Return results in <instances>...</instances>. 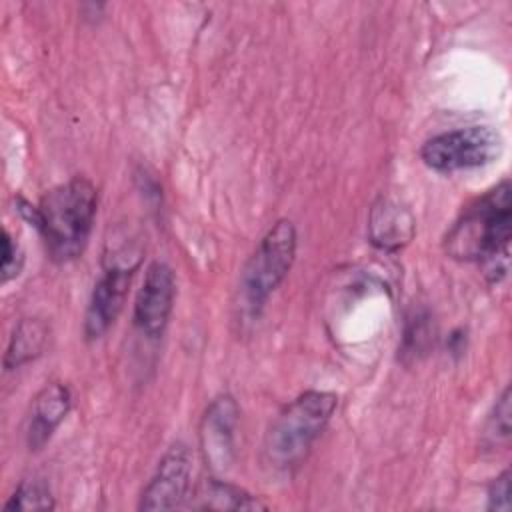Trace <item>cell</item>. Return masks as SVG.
<instances>
[{
	"mask_svg": "<svg viewBox=\"0 0 512 512\" xmlns=\"http://www.w3.org/2000/svg\"><path fill=\"white\" fill-rule=\"evenodd\" d=\"M510 192V182L502 180L472 200L444 238L448 256L480 264L492 282H498L508 272L512 232Z\"/></svg>",
	"mask_w": 512,
	"mask_h": 512,
	"instance_id": "6da1fadb",
	"label": "cell"
},
{
	"mask_svg": "<svg viewBox=\"0 0 512 512\" xmlns=\"http://www.w3.org/2000/svg\"><path fill=\"white\" fill-rule=\"evenodd\" d=\"M96 204V186L84 176H74L50 188L40 198L34 228L40 232L50 260L66 264L84 252L92 232Z\"/></svg>",
	"mask_w": 512,
	"mask_h": 512,
	"instance_id": "7a4b0ae2",
	"label": "cell"
},
{
	"mask_svg": "<svg viewBox=\"0 0 512 512\" xmlns=\"http://www.w3.org/2000/svg\"><path fill=\"white\" fill-rule=\"evenodd\" d=\"M338 408V396L324 390H308L286 404L270 422L262 458L276 472H290L310 452Z\"/></svg>",
	"mask_w": 512,
	"mask_h": 512,
	"instance_id": "3957f363",
	"label": "cell"
},
{
	"mask_svg": "<svg viewBox=\"0 0 512 512\" xmlns=\"http://www.w3.org/2000/svg\"><path fill=\"white\" fill-rule=\"evenodd\" d=\"M296 256V228L290 220H278L260 240L240 276V310L258 318L270 294L280 286Z\"/></svg>",
	"mask_w": 512,
	"mask_h": 512,
	"instance_id": "277c9868",
	"label": "cell"
},
{
	"mask_svg": "<svg viewBox=\"0 0 512 512\" xmlns=\"http://www.w3.org/2000/svg\"><path fill=\"white\" fill-rule=\"evenodd\" d=\"M502 148L500 132L490 126H468L432 136L420 148V158L434 172L450 174L488 166L500 158Z\"/></svg>",
	"mask_w": 512,
	"mask_h": 512,
	"instance_id": "5b68a950",
	"label": "cell"
},
{
	"mask_svg": "<svg viewBox=\"0 0 512 512\" xmlns=\"http://www.w3.org/2000/svg\"><path fill=\"white\" fill-rule=\"evenodd\" d=\"M136 266H138V260L120 262L118 256L114 258L110 256L104 262L102 276L94 284V290L90 294L86 314H84L86 340L102 338L108 332V328L116 322L118 314L124 308L132 272Z\"/></svg>",
	"mask_w": 512,
	"mask_h": 512,
	"instance_id": "8992f818",
	"label": "cell"
},
{
	"mask_svg": "<svg viewBox=\"0 0 512 512\" xmlns=\"http://www.w3.org/2000/svg\"><path fill=\"white\" fill-rule=\"evenodd\" d=\"M192 456L186 444H172L160 458L156 472L142 490L140 510H172L184 504L190 492Z\"/></svg>",
	"mask_w": 512,
	"mask_h": 512,
	"instance_id": "52a82bcc",
	"label": "cell"
},
{
	"mask_svg": "<svg viewBox=\"0 0 512 512\" xmlns=\"http://www.w3.org/2000/svg\"><path fill=\"white\" fill-rule=\"evenodd\" d=\"M176 296L174 272L164 262H152L146 268L144 282L134 302V326L146 338H160L168 326Z\"/></svg>",
	"mask_w": 512,
	"mask_h": 512,
	"instance_id": "ba28073f",
	"label": "cell"
},
{
	"mask_svg": "<svg viewBox=\"0 0 512 512\" xmlns=\"http://www.w3.org/2000/svg\"><path fill=\"white\" fill-rule=\"evenodd\" d=\"M236 422L238 404L232 396L224 394L208 404L200 422V444L212 472H224L232 464Z\"/></svg>",
	"mask_w": 512,
	"mask_h": 512,
	"instance_id": "9c48e42d",
	"label": "cell"
},
{
	"mask_svg": "<svg viewBox=\"0 0 512 512\" xmlns=\"http://www.w3.org/2000/svg\"><path fill=\"white\" fill-rule=\"evenodd\" d=\"M72 408V394L62 382L46 384L32 400L26 428V442L30 450H40L68 416Z\"/></svg>",
	"mask_w": 512,
	"mask_h": 512,
	"instance_id": "30bf717a",
	"label": "cell"
},
{
	"mask_svg": "<svg viewBox=\"0 0 512 512\" xmlns=\"http://www.w3.org/2000/svg\"><path fill=\"white\" fill-rule=\"evenodd\" d=\"M368 234L370 242L376 248L388 252L400 250L414 236V218L398 202L390 198H380L370 212Z\"/></svg>",
	"mask_w": 512,
	"mask_h": 512,
	"instance_id": "8fae6325",
	"label": "cell"
},
{
	"mask_svg": "<svg viewBox=\"0 0 512 512\" xmlns=\"http://www.w3.org/2000/svg\"><path fill=\"white\" fill-rule=\"evenodd\" d=\"M48 340V326L40 318H22L8 342L4 354V370L20 368L38 358Z\"/></svg>",
	"mask_w": 512,
	"mask_h": 512,
	"instance_id": "7c38bea8",
	"label": "cell"
},
{
	"mask_svg": "<svg viewBox=\"0 0 512 512\" xmlns=\"http://www.w3.org/2000/svg\"><path fill=\"white\" fill-rule=\"evenodd\" d=\"M194 508H216V510H266L268 506L246 490L228 484L218 478L206 480L198 494Z\"/></svg>",
	"mask_w": 512,
	"mask_h": 512,
	"instance_id": "4fadbf2b",
	"label": "cell"
},
{
	"mask_svg": "<svg viewBox=\"0 0 512 512\" xmlns=\"http://www.w3.org/2000/svg\"><path fill=\"white\" fill-rule=\"evenodd\" d=\"M54 508V496L50 492V486L44 478H26L22 480L14 494L4 504L6 512L12 510H52Z\"/></svg>",
	"mask_w": 512,
	"mask_h": 512,
	"instance_id": "5bb4252c",
	"label": "cell"
},
{
	"mask_svg": "<svg viewBox=\"0 0 512 512\" xmlns=\"http://www.w3.org/2000/svg\"><path fill=\"white\" fill-rule=\"evenodd\" d=\"M486 440L492 446L508 444L510 440V388L506 386L494 404V410L486 422Z\"/></svg>",
	"mask_w": 512,
	"mask_h": 512,
	"instance_id": "9a60e30c",
	"label": "cell"
},
{
	"mask_svg": "<svg viewBox=\"0 0 512 512\" xmlns=\"http://www.w3.org/2000/svg\"><path fill=\"white\" fill-rule=\"evenodd\" d=\"M432 342V324H430V318L424 314V312H416L410 320H408V326H406V332H404V346H402V352L404 354H422L426 352V348L430 346Z\"/></svg>",
	"mask_w": 512,
	"mask_h": 512,
	"instance_id": "2e32d148",
	"label": "cell"
},
{
	"mask_svg": "<svg viewBox=\"0 0 512 512\" xmlns=\"http://www.w3.org/2000/svg\"><path fill=\"white\" fill-rule=\"evenodd\" d=\"M22 264H24V254L18 242L4 228L2 230V282L16 278L22 270Z\"/></svg>",
	"mask_w": 512,
	"mask_h": 512,
	"instance_id": "e0dca14e",
	"label": "cell"
},
{
	"mask_svg": "<svg viewBox=\"0 0 512 512\" xmlns=\"http://www.w3.org/2000/svg\"><path fill=\"white\" fill-rule=\"evenodd\" d=\"M488 510H510V470L498 474L488 488Z\"/></svg>",
	"mask_w": 512,
	"mask_h": 512,
	"instance_id": "ac0fdd59",
	"label": "cell"
}]
</instances>
